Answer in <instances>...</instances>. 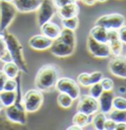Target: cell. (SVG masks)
<instances>
[{"label":"cell","mask_w":126,"mask_h":130,"mask_svg":"<svg viewBox=\"0 0 126 130\" xmlns=\"http://www.w3.org/2000/svg\"><path fill=\"white\" fill-rule=\"evenodd\" d=\"M68 129H82L81 127H79L78 125H76V124H74V125H72L70 127H68Z\"/></svg>","instance_id":"obj_40"},{"label":"cell","mask_w":126,"mask_h":130,"mask_svg":"<svg viewBox=\"0 0 126 130\" xmlns=\"http://www.w3.org/2000/svg\"><path fill=\"white\" fill-rule=\"evenodd\" d=\"M91 116L92 115H87V114L83 113V112H79L78 111L73 117V123L78 125L79 127H81V128H84V127H86L87 125H89L91 123V120H92Z\"/></svg>","instance_id":"obj_24"},{"label":"cell","mask_w":126,"mask_h":130,"mask_svg":"<svg viewBox=\"0 0 126 130\" xmlns=\"http://www.w3.org/2000/svg\"><path fill=\"white\" fill-rule=\"evenodd\" d=\"M17 91H0V101L4 106V108L15 103L17 100Z\"/></svg>","instance_id":"obj_21"},{"label":"cell","mask_w":126,"mask_h":130,"mask_svg":"<svg viewBox=\"0 0 126 130\" xmlns=\"http://www.w3.org/2000/svg\"><path fill=\"white\" fill-rule=\"evenodd\" d=\"M17 12L12 1H0V32H6L15 19Z\"/></svg>","instance_id":"obj_5"},{"label":"cell","mask_w":126,"mask_h":130,"mask_svg":"<svg viewBox=\"0 0 126 130\" xmlns=\"http://www.w3.org/2000/svg\"><path fill=\"white\" fill-rule=\"evenodd\" d=\"M3 37L5 40L6 47L12 58V61L18 65L20 71H23L24 73H28V64L24 55L23 45L21 44V42L14 35L9 32H4Z\"/></svg>","instance_id":"obj_1"},{"label":"cell","mask_w":126,"mask_h":130,"mask_svg":"<svg viewBox=\"0 0 126 130\" xmlns=\"http://www.w3.org/2000/svg\"><path fill=\"white\" fill-rule=\"evenodd\" d=\"M116 127V122L113 121L112 119H105L104 124H103V129L105 130H113Z\"/></svg>","instance_id":"obj_35"},{"label":"cell","mask_w":126,"mask_h":130,"mask_svg":"<svg viewBox=\"0 0 126 130\" xmlns=\"http://www.w3.org/2000/svg\"><path fill=\"white\" fill-rule=\"evenodd\" d=\"M52 40H50L49 38H47L43 35H38V36H34L32 37L29 41V45L30 47L35 50H46L48 49L51 44H52Z\"/></svg>","instance_id":"obj_15"},{"label":"cell","mask_w":126,"mask_h":130,"mask_svg":"<svg viewBox=\"0 0 126 130\" xmlns=\"http://www.w3.org/2000/svg\"><path fill=\"white\" fill-rule=\"evenodd\" d=\"M18 82L16 81V79H11V78H8L5 84H4V87L3 90L4 91H17L18 89Z\"/></svg>","instance_id":"obj_32"},{"label":"cell","mask_w":126,"mask_h":130,"mask_svg":"<svg viewBox=\"0 0 126 130\" xmlns=\"http://www.w3.org/2000/svg\"><path fill=\"white\" fill-rule=\"evenodd\" d=\"M112 107L115 109L126 110V100L121 97H114L112 101Z\"/></svg>","instance_id":"obj_31"},{"label":"cell","mask_w":126,"mask_h":130,"mask_svg":"<svg viewBox=\"0 0 126 130\" xmlns=\"http://www.w3.org/2000/svg\"><path fill=\"white\" fill-rule=\"evenodd\" d=\"M79 11H80V8H79L78 4L76 3V1L69 3L67 5H64V6L58 9V13H59L60 16L62 17V19L78 16Z\"/></svg>","instance_id":"obj_19"},{"label":"cell","mask_w":126,"mask_h":130,"mask_svg":"<svg viewBox=\"0 0 126 130\" xmlns=\"http://www.w3.org/2000/svg\"><path fill=\"white\" fill-rule=\"evenodd\" d=\"M107 43L109 45L111 55H120L123 48V42L119 40L117 30H107Z\"/></svg>","instance_id":"obj_12"},{"label":"cell","mask_w":126,"mask_h":130,"mask_svg":"<svg viewBox=\"0 0 126 130\" xmlns=\"http://www.w3.org/2000/svg\"><path fill=\"white\" fill-rule=\"evenodd\" d=\"M0 1H12V0H0Z\"/></svg>","instance_id":"obj_45"},{"label":"cell","mask_w":126,"mask_h":130,"mask_svg":"<svg viewBox=\"0 0 126 130\" xmlns=\"http://www.w3.org/2000/svg\"><path fill=\"white\" fill-rule=\"evenodd\" d=\"M57 102H58V105L63 107V108H69L72 106V103H73V99L68 96L67 94H64V93H60L57 97Z\"/></svg>","instance_id":"obj_27"},{"label":"cell","mask_w":126,"mask_h":130,"mask_svg":"<svg viewBox=\"0 0 126 130\" xmlns=\"http://www.w3.org/2000/svg\"><path fill=\"white\" fill-rule=\"evenodd\" d=\"M7 76L5 75V73L2 71V70H0V91H2L3 90V87H4V84H5V82L7 80Z\"/></svg>","instance_id":"obj_37"},{"label":"cell","mask_w":126,"mask_h":130,"mask_svg":"<svg viewBox=\"0 0 126 130\" xmlns=\"http://www.w3.org/2000/svg\"><path fill=\"white\" fill-rule=\"evenodd\" d=\"M58 38L64 42H66L67 44H69L72 47L76 46V36H75V32L73 30L64 28L63 30H61Z\"/></svg>","instance_id":"obj_23"},{"label":"cell","mask_w":126,"mask_h":130,"mask_svg":"<svg viewBox=\"0 0 126 130\" xmlns=\"http://www.w3.org/2000/svg\"><path fill=\"white\" fill-rule=\"evenodd\" d=\"M0 60L3 62H9L12 61L11 55L6 47V43L3 35H0Z\"/></svg>","instance_id":"obj_25"},{"label":"cell","mask_w":126,"mask_h":130,"mask_svg":"<svg viewBox=\"0 0 126 130\" xmlns=\"http://www.w3.org/2000/svg\"><path fill=\"white\" fill-rule=\"evenodd\" d=\"M75 1H76V2H77V1H81V0H75Z\"/></svg>","instance_id":"obj_46"},{"label":"cell","mask_w":126,"mask_h":130,"mask_svg":"<svg viewBox=\"0 0 126 130\" xmlns=\"http://www.w3.org/2000/svg\"><path fill=\"white\" fill-rule=\"evenodd\" d=\"M119 91H120V93H122V94H124V93L126 92V91H125V88H124V87H120Z\"/></svg>","instance_id":"obj_41"},{"label":"cell","mask_w":126,"mask_h":130,"mask_svg":"<svg viewBox=\"0 0 126 130\" xmlns=\"http://www.w3.org/2000/svg\"><path fill=\"white\" fill-rule=\"evenodd\" d=\"M22 103L27 113L38 111L43 103V95L41 91L34 89L28 91L22 98Z\"/></svg>","instance_id":"obj_4"},{"label":"cell","mask_w":126,"mask_h":130,"mask_svg":"<svg viewBox=\"0 0 126 130\" xmlns=\"http://www.w3.org/2000/svg\"><path fill=\"white\" fill-rule=\"evenodd\" d=\"M97 1H99V2H105L106 0H97Z\"/></svg>","instance_id":"obj_44"},{"label":"cell","mask_w":126,"mask_h":130,"mask_svg":"<svg viewBox=\"0 0 126 130\" xmlns=\"http://www.w3.org/2000/svg\"><path fill=\"white\" fill-rule=\"evenodd\" d=\"M81 1H82L83 3H85L86 5H90V6H91V5H94V3L97 2V0H81Z\"/></svg>","instance_id":"obj_39"},{"label":"cell","mask_w":126,"mask_h":130,"mask_svg":"<svg viewBox=\"0 0 126 130\" xmlns=\"http://www.w3.org/2000/svg\"><path fill=\"white\" fill-rule=\"evenodd\" d=\"M78 24H79L78 16L62 19V25L64 26V28H66V29H70V30L75 31L77 29V27H78Z\"/></svg>","instance_id":"obj_28"},{"label":"cell","mask_w":126,"mask_h":130,"mask_svg":"<svg viewBox=\"0 0 126 130\" xmlns=\"http://www.w3.org/2000/svg\"><path fill=\"white\" fill-rule=\"evenodd\" d=\"M100 83L103 91H110L113 89V81L109 78H102Z\"/></svg>","instance_id":"obj_33"},{"label":"cell","mask_w":126,"mask_h":130,"mask_svg":"<svg viewBox=\"0 0 126 130\" xmlns=\"http://www.w3.org/2000/svg\"><path fill=\"white\" fill-rule=\"evenodd\" d=\"M115 129L126 130V122H119V123H116V127H115Z\"/></svg>","instance_id":"obj_38"},{"label":"cell","mask_w":126,"mask_h":130,"mask_svg":"<svg viewBox=\"0 0 126 130\" xmlns=\"http://www.w3.org/2000/svg\"><path fill=\"white\" fill-rule=\"evenodd\" d=\"M17 100L11 106L5 107V116L12 123L25 125L27 123V111L22 103V98H20V91L17 89Z\"/></svg>","instance_id":"obj_3"},{"label":"cell","mask_w":126,"mask_h":130,"mask_svg":"<svg viewBox=\"0 0 126 130\" xmlns=\"http://www.w3.org/2000/svg\"><path fill=\"white\" fill-rule=\"evenodd\" d=\"M90 36L100 42H107V30L102 26L94 25V27L91 30Z\"/></svg>","instance_id":"obj_20"},{"label":"cell","mask_w":126,"mask_h":130,"mask_svg":"<svg viewBox=\"0 0 126 130\" xmlns=\"http://www.w3.org/2000/svg\"><path fill=\"white\" fill-rule=\"evenodd\" d=\"M42 0H12L15 8L21 13L35 12L39 9Z\"/></svg>","instance_id":"obj_14"},{"label":"cell","mask_w":126,"mask_h":130,"mask_svg":"<svg viewBox=\"0 0 126 130\" xmlns=\"http://www.w3.org/2000/svg\"><path fill=\"white\" fill-rule=\"evenodd\" d=\"M103 76H102V72H93L91 74L88 73H82L80 74L77 78V81L84 87H90L91 85H93L94 83H99L101 82Z\"/></svg>","instance_id":"obj_17"},{"label":"cell","mask_w":126,"mask_h":130,"mask_svg":"<svg viewBox=\"0 0 126 130\" xmlns=\"http://www.w3.org/2000/svg\"><path fill=\"white\" fill-rule=\"evenodd\" d=\"M109 118L112 119L116 123L119 122H126V110H120V109H111L109 112Z\"/></svg>","instance_id":"obj_26"},{"label":"cell","mask_w":126,"mask_h":130,"mask_svg":"<svg viewBox=\"0 0 126 130\" xmlns=\"http://www.w3.org/2000/svg\"><path fill=\"white\" fill-rule=\"evenodd\" d=\"M118 37H119V40L122 41L123 43H126V26H122L119 31H118Z\"/></svg>","instance_id":"obj_36"},{"label":"cell","mask_w":126,"mask_h":130,"mask_svg":"<svg viewBox=\"0 0 126 130\" xmlns=\"http://www.w3.org/2000/svg\"><path fill=\"white\" fill-rule=\"evenodd\" d=\"M100 109L99 102L97 99L89 96H83L80 98V101L77 106V111L83 112L87 115H93L97 113Z\"/></svg>","instance_id":"obj_9"},{"label":"cell","mask_w":126,"mask_h":130,"mask_svg":"<svg viewBox=\"0 0 126 130\" xmlns=\"http://www.w3.org/2000/svg\"><path fill=\"white\" fill-rule=\"evenodd\" d=\"M55 88L57 89V91H59V93H64L70 96L73 99V101L77 100L80 97V87L78 83L71 78L65 77L58 79L56 82Z\"/></svg>","instance_id":"obj_6"},{"label":"cell","mask_w":126,"mask_h":130,"mask_svg":"<svg viewBox=\"0 0 126 130\" xmlns=\"http://www.w3.org/2000/svg\"><path fill=\"white\" fill-rule=\"evenodd\" d=\"M53 5L55 6V8L59 9L60 7H62L64 5H67L69 3L75 2V0H51Z\"/></svg>","instance_id":"obj_34"},{"label":"cell","mask_w":126,"mask_h":130,"mask_svg":"<svg viewBox=\"0 0 126 130\" xmlns=\"http://www.w3.org/2000/svg\"><path fill=\"white\" fill-rule=\"evenodd\" d=\"M125 23V18L121 14H107L100 17L96 25L102 26L106 30H119Z\"/></svg>","instance_id":"obj_7"},{"label":"cell","mask_w":126,"mask_h":130,"mask_svg":"<svg viewBox=\"0 0 126 130\" xmlns=\"http://www.w3.org/2000/svg\"><path fill=\"white\" fill-rule=\"evenodd\" d=\"M40 31H41V34L43 36H45L47 38H49L50 40L54 41L59 37L61 29L56 24L49 21V22H46V23H44L43 25L40 26Z\"/></svg>","instance_id":"obj_18"},{"label":"cell","mask_w":126,"mask_h":130,"mask_svg":"<svg viewBox=\"0 0 126 130\" xmlns=\"http://www.w3.org/2000/svg\"><path fill=\"white\" fill-rule=\"evenodd\" d=\"M110 72L116 77L126 78V57L117 55L109 62Z\"/></svg>","instance_id":"obj_13"},{"label":"cell","mask_w":126,"mask_h":130,"mask_svg":"<svg viewBox=\"0 0 126 130\" xmlns=\"http://www.w3.org/2000/svg\"><path fill=\"white\" fill-rule=\"evenodd\" d=\"M2 71L5 73L7 76V78H11V79H16L19 75L20 72V68L18 67V65L16 64L13 61H9V62H4Z\"/></svg>","instance_id":"obj_22"},{"label":"cell","mask_w":126,"mask_h":130,"mask_svg":"<svg viewBox=\"0 0 126 130\" xmlns=\"http://www.w3.org/2000/svg\"><path fill=\"white\" fill-rule=\"evenodd\" d=\"M3 127H6V125H4V123H3L2 120L0 119V129H1V128H3Z\"/></svg>","instance_id":"obj_42"},{"label":"cell","mask_w":126,"mask_h":130,"mask_svg":"<svg viewBox=\"0 0 126 130\" xmlns=\"http://www.w3.org/2000/svg\"><path fill=\"white\" fill-rule=\"evenodd\" d=\"M59 79L58 70L52 65L42 66L36 76L35 84L39 91H50L55 87L56 82Z\"/></svg>","instance_id":"obj_2"},{"label":"cell","mask_w":126,"mask_h":130,"mask_svg":"<svg viewBox=\"0 0 126 130\" xmlns=\"http://www.w3.org/2000/svg\"><path fill=\"white\" fill-rule=\"evenodd\" d=\"M38 11V24L39 27L49 22L55 14V6L51 0H42Z\"/></svg>","instance_id":"obj_10"},{"label":"cell","mask_w":126,"mask_h":130,"mask_svg":"<svg viewBox=\"0 0 126 130\" xmlns=\"http://www.w3.org/2000/svg\"><path fill=\"white\" fill-rule=\"evenodd\" d=\"M88 49L90 53L94 57L99 58H105L111 55L109 45L107 42H100L93 39L91 36L88 37Z\"/></svg>","instance_id":"obj_8"},{"label":"cell","mask_w":126,"mask_h":130,"mask_svg":"<svg viewBox=\"0 0 126 130\" xmlns=\"http://www.w3.org/2000/svg\"><path fill=\"white\" fill-rule=\"evenodd\" d=\"M102 92H103V89H102V85H101L100 82L99 83H94V84L90 86V91H89L90 96L94 98V99H97V100L100 98V96L102 95Z\"/></svg>","instance_id":"obj_30"},{"label":"cell","mask_w":126,"mask_h":130,"mask_svg":"<svg viewBox=\"0 0 126 130\" xmlns=\"http://www.w3.org/2000/svg\"><path fill=\"white\" fill-rule=\"evenodd\" d=\"M3 108H4V106L2 105V103H1V101H0V111H1Z\"/></svg>","instance_id":"obj_43"},{"label":"cell","mask_w":126,"mask_h":130,"mask_svg":"<svg viewBox=\"0 0 126 130\" xmlns=\"http://www.w3.org/2000/svg\"><path fill=\"white\" fill-rule=\"evenodd\" d=\"M113 91H103L100 98L98 99L99 101V106L101 111L103 113H108L112 109V101H113Z\"/></svg>","instance_id":"obj_16"},{"label":"cell","mask_w":126,"mask_h":130,"mask_svg":"<svg viewBox=\"0 0 126 130\" xmlns=\"http://www.w3.org/2000/svg\"><path fill=\"white\" fill-rule=\"evenodd\" d=\"M106 117H105V113L103 112H100V113H97L96 116L93 118V124H94V127L98 130H102L103 129V124L105 121Z\"/></svg>","instance_id":"obj_29"},{"label":"cell","mask_w":126,"mask_h":130,"mask_svg":"<svg viewBox=\"0 0 126 130\" xmlns=\"http://www.w3.org/2000/svg\"><path fill=\"white\" fill-rule=\"evenodd\" d=\"M51 53L57 57H68L73 54L75 47H72L66 42L61 41L59 38L52 41L51 46L49 47Z\"/></svg>","instance_id":"obj_11"}]
</instances>
